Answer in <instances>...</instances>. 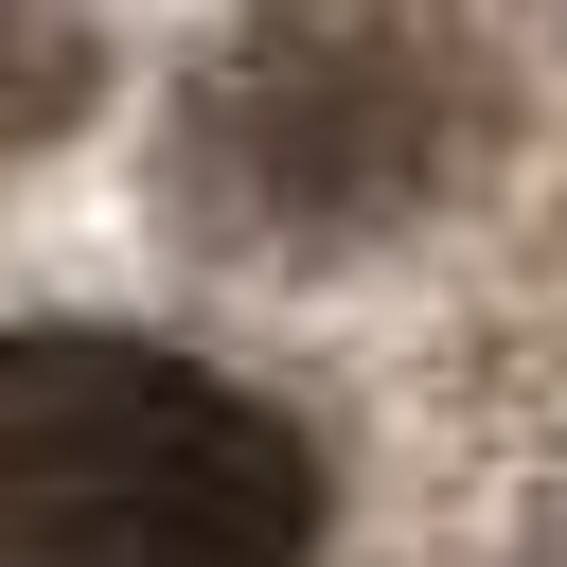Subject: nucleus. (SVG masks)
<instances>
[{
  "label": "nucleus",
  "mask_w": 567,
  "mask_h": 567,
  "mask_svg": "<svg viewBox=\"0 0 567 567\" xmlns=\"http://www.w3.org/2000/svg\"><path fill=\"white\" fill-rule=\"evenodd\" d=\"M319 461L266 390L159 337L0 354V567H301Z\"/></svg>",
  "instance_id": "obj_1"
},
{
  "label": "nucleus",
  "mask_w": 567,
  "mask_h": 567,
  "mask_svg": "<svg viewBox=\"0 0 567 567\" xmlns=\"http://www.w3.org/2000/svg\"><path fill=\"white\" fill-rule=\"evenodd\" d=\"M461 159V53L425 0H284L195 89V177L248 230H372Z\"/></svg>",
  "instance_id": "obj_2"
},
{
  "label": "nucleus",
  "mask_w": 567,
  "mask_h": 567,
  "mask_svg": "<svg viewBox=\"0 0 567 567\" xmlns=\"http://www.w3.org/2000/svg\"><path fill=\"white\" fill-rule=\"evenodd\" d=\"M71 89H89L71 18H53V0H0V159H18V142H35V124L71 106Z\"/></svg>",
  "instance_id": "obj_3"
}]
</instances>
